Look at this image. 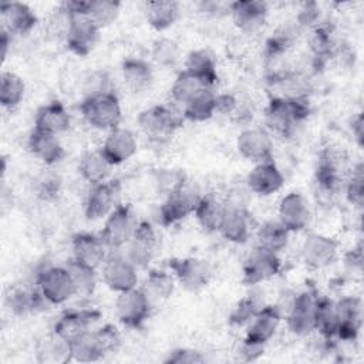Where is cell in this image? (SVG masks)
Wrapping results in <instances>:
<instances>
[{
	"label": "cell",
	"mask_w": 364,
	"mask_h": 364,
	"mask_svg": "<svg viewBox=\"0 0 364 364\" xmlns=\"http://www.w3.org/2000/svg\"><path fill=\"white\" fill-rule=\"evenodd\" d=\"M346 266L353 272H361L363 267V247L361 245H358L357 247L351 249L347 255H346Z\"/></svg>",
	"instance_id": "obj_56"
},
{
	"label": "cell",
	"mask_w": 364,
	"mask_h": 364,
	"mask_svg": "<svg viewBox=\"0 0 364 364\" xmlns=\"http://www.w3.org/2000/svg\"><path fill=\"white\" fill-rule=\"evenodd\" d=\"M337 311L336 301L320 296L316 311V328L324 340H333L337 333Z\"/></svg>",
	"instance_id": "obj_41"
},
{
	"label": "cell",
	"mask_w": 364,
	"mask_h": 364,
	"mask_svg": "<svg viewBox=\"0 0 364 364\" xmlns=\"http://www.w3.org/2000/svg\"><path fill=\"white\" fill-rule=\"evenodd\" d=\"M202 195L192 189L188 183L178 191L165 196L164 203L159 206V222L164 226L175 225L193 213V209Z\"/></svg>",
	"instance_id": "obj_13"
},
{
	"label": "cell",
	"mask_w": 364,
	"mask_h": 364,
	"mask_svg": "<svg viewBox=\"0 0 364 364\" xmlns=\"http://www.w3.org/2000/svg\"><path fill=\"white\" fill-rule=\"evenodd\" d=\"M70 350L73 360L80 363H92L105 357L95 331L91 330L70 341Z\"/></svg>",
	"instance_id": "obj_38"
},
{
	"label": "cell",
	"mask_w": 364,
	"mask_h": 364,
	"mask_svg": "<svg viewBox=\"0 0 364 364\" xmlns=\"http://www.w3.org/2000/svg\"><path fill=\"white\" fill-rule=\"evenodd\" d=\"M182 117L168 105H152L138 115V127L152 142L168 141L182 125Z\"/></svg>",
	"instance_id": "obj_3"
},
{
	"label": "cell",
	"mask_w": 364,
	"mask_h": 364,
	"mask_svg": "<svg viewBox=\"0 0 364 364\" xmlns=\"http://www.w3.org/2000/svg\"><path fill=\"white\" fill-rule=\"evenodd\" d=\"M246 188L259 196H269L279 192L284 185V176L273 159L255 164L246 176Z\"/></svg>",
	"instance_id": "obj_20"
},
{
	"label": "cell",
	"mask_w": 364,
	"mask_h": 364,
	"mask_svg": "<svg viewBox=\"0 0 364 364\" xmlns=\"http://www.w3.org/2000/svg\"><path fill=\"white\" fill-rule=\"evenodd\" d=\"M100 30L87 14L70 16L64 36L67 48L78 57L88 55L98 41Z\"/></svg>",
	"instance_id": "obj_9"
},
{
	"label": "cell",
	"mask_w": 364,
	"mask_h": 364,
	"mask_svg": "<svg viewBox=\"0 0 364 364\" xmlns=\"http://www.w3.org/2000/svg\"><path fill=\"white\" fill-rule=\"evenodd\" d=\"M85 97L112 91L109 88V78L104 71H94L85 80Z\"/></svg>",
	"instance_id": "obj_52"
},
{
	"label": "cell",
	"mask_w": 364,
	"mask_h": 364,
	"mask_svg": "<svg viewBox=\"0 0 364 364\" xmlns=\"http://www.w3.org/2000/svg\"><path fill=\"white\" fill-rule=\"evenodd\" d=\"M310 114V105L306 97L283 98L274 95L269 100L264 109V122L277 136L289 138L296 127Z\"/></svg>",
	"instance_id": "obj_1"
},
{
	"label": "cell",
	"mask_w": 364,
	"mask_h": 364,
	"mask_svg": "<svg viewBox=\"0 0 364 364\" xmlns=\"http://www.w3.org/2000/svg\"><path fill=\"white\" fill-rule=\"evenodd\" d=\"M118 181H105L97 185H91L84 203L85 218L88 220H98L107 218L118 205Z\"/></svg>",
	"instance_id": "obj_14"
},
{
	"label": "cell",
	"mask_w": 364,
	"mask_h": 364,
	"mask_svg": "<svg viewBox=\"0 0 364 364\" xmlns=\"http://www.w3.org/2000/svg\"><path fill=\"white\" fill-rule=\"evenodd\" d=\"M121 3L115 0H88L87 16L100 27H107L118 17Z\"/></svg>",
	"instance_id": "obj_43"
},
{
	"label": "cell",
	"mask_w": 364,
	"mask_h": 364,
	"mask_svg": "<svg viewBox=\"0 0 364 364\" xmlns=\"http://www.w3.org/2000/svg\"><path fill=\"white\" fill-rule=\"evenodd\" d=\"M206 88L208 87L200 80H198L188 71L182 70L173 80V84L171 87V97L176 104H181L183 107L196 94H199L202 90H206ZM209 90H212V88H209Z\"/></svg>",
	"instance_id": "obj_42"
},
{
	"label": "cell",
	"mask_w": 364,
	"mask_h": 364,
	"mask_svg": "<svg viewBox=\"0 0 364 364\" xmlns=\"http://www.w3.org/2000/svg\"><path fill=\"white\" fill-rule=\"evenodd\" d=\"M282 321V311L277 306H264L260 307L253 318L249 321V327L246 330L245 338L267 344V341L274 336Z\"/></svg>",
	"instance_id": "obj_26"
},
{
	"label": "cell",
	"mask_w": 364,
	"mask_h": 364,
	"mask_svg": "<svg viewBox=\"0 0 364 364\" xmlns=\"http://www.w3.org/2000/svg\"><path fill=\"white\" fill-rule=\"evenodd\" d=\"M290 232L279 220H267L256 230V246L280 253L289 243Z\"/></svg>",
	"instance_id": "obj_36"
},
{
	"label": "cell",
	"mask_w": 364,
	"mask_h": 364,
	"mask_svg": "<svg viewBox=\"0 0 364 364\" xmlns=\"http://www.w3.org/2000/svg\"><path fill=\"white\" fill-rule=\"evenodd\" d=\"M280 269L282 262L277 253L255 246L243 262L242 282L247 286H255L274 277Z\"/></svg>",
	"instance_id": "obj_10"
},
{
	"label": "cell",
	"mask_w": 364,
	"mask_h": 364,
	"mask_svg": "<svg viewBox=\"0 0 364 364\" xmlns=\"http://www.w3.org/2000/svg\"><path fill=\"white\" fill-rule=\"evenodd\" d=\"M225 209H226V202L219 200L213 195H202L193 209V215L199 226L203 230L212 233V232H219Z\"/></svg>",
	"instance_id": "obj_33"
},
{
	"label": "cell",
	"mask_w": 364,
	"mask_h": 364,
	"mask_svg": "<svg viewBox=\"0 0 364 364\" xmlns=\"http://www.w3.org/2000/svg\"><path fill=\"white\" fill-rule=\"evenodd\" d=\"M260 307L257 306L256 300L253 297H243L232 310L229 321L233 326H243V324H249V321L253 318V316L256 314V311Z\"/></svg>",
	"instance_id": "obj_48"
},
{
	"label": "cell",
	"mask_w": 364,
	"mask_h": 364,
	"mask_svg": "<svg viewBox=\"0 0 364 364\" xmlns=\"http://www.w3.org/2000/svg\"><path fill=\"white\" fill-rule=\"evenodd\" d=\"M145 291L146 294L155 297V299H161L165 300L168 299L175 289V279L172 274L164 272V270H156L152 269L149 270L146 280H145Z\"/></svg>",
	"instance_id": "obj_44"
},
{
	"label": "cell",
	"mask_w": 364,
	"mask_h": 364,
	"mask_svg": "<svg viewBox=\"0 0 364 364\" xmlns=\"http://www.w3.org/2000/svg\"><path fill=\"white\" fill-rule=\"evenodd\" d=\"M318 293L313 289H306L297 293L289 307L287 327L296 336H307L316 328V311Z\"/></svg>",
	"instance_id": "obj_5"
},
{
	"label": "cell",
	"mask_w": 364,
	"mask_h": 364,
	"mask_svg": "<svg viewBox=\"0 0 364 364\" xmlns=\"http://www.w3.org/2000/svg\"><path fill=\"white\" fill-rule=\"evenodd\" d=\"M82 118L95 129L111 131L119 127L122 109L114 91L84 97L80 104Z\"/></svg>",
	"instance_id": "obj_2"
},
{
	"label": "cell",
	"mask_w": 364,
	"mask_h": 364,
	"mask_svg": "<svg viewBox=\"0 0 364 364\" xmlns=\"http://www.w3.org/2000/svg\"><path fill=\"white\" fill-rule=\"evenodd\" d=\"M239 111V101L233 94H216V112L223 115H236Z\"/></svg>",
	"instance_id": "obj_53"
},
{
	"label": "cell",
	"mask_w": 364,
	"mask_h": 364,
	"mask_svg": "<svg viewBox=\"0 0 364 364\" xmlns=\"http://www.w3.org/2000/svg\"><path fill=\"white\" fill-rule=\"evenodd\" d=\"M155 183L159 192H162L165 196L169 193L178 191L183 185H186V175L179 169H161L156 173Z\"/></svg>",
	"instance_id": "obj_47"
},
{
	"label": "cell",
	"mask_w": 364,
	"mask_h": 364,
	"mask_svg": "<svg viewBox=\"0 0 364 364\" xmlns=\"http://www.w3.org/2000/svg\"><path fill=\"white\" fill-rule=\"evenodd\" d=\"M185 71L200 80L208 88H212L218 82L216 60L213 54L206 48H196L188 53L185 58Z\"/></svg>",
	"instance_id": "obj_29"
},
{
	"label": "cell",
	"mask_w": 364,
	"mask_h": 364,
	"mask_svg": "<svg viewBox=\"0 0 364 364\" xmlns=\"http://www.w3.org/2000/svg\"><path fill=\"white\" fill-rule=\"evenodd\" d=\"M1 28L9 31L11 36L28 34L37 24L38 18L36 13L20 1H3L0 6Z\"/></svg>",
	"instance_id": "obj_23"
},
{
	"label": "cell",
	"mask_w": 364,
	"mask_h": 364,
	"mask_svg": "<svg viewBox=\"0 0 364 364\" xmlns=\"http://www.w3.org/2000/svg\"><path fill=\"white\" fill-rule=\"evenodd\" d=\"M102 280L105 286L117 293L136 287L138 267L125 256L108 255L102 263Z\"/></svg>",
	"instance_id": "obj_15"
},
{
	"label": "cell",
	"mask_w": 364,
	"mask_h": 364,
	"mask_svg": "<svg viewBox=\"0 0 364 364\" xmlns=\"http://www.w3.org/2000/svg\"><path fill=\"white\" fill-rule=\"evenodd\" d=\"M182 111L183 118L192 122H203L216 114V94L213 90H202L196 94L188 104H185Z\"/></svg>",
	"instance_id": "obj_37"
},
{
	"label": "cell",
	"mask_w": 364,
	"mask_h": 364,
	"mask_svg": "<svg viewBox=\"0 0 364 364\" xmlns=\"http://www.w3.org/2000/svg\"><path fill=\"white\" fill-rule=\"evenodd\" d=\"M136 219L131 205L118 203L105 218L100 237L108 249H121L128 245L136 229Z\"/></svg>",
	"instance_id": "obj_4"
},
{
	"label": "cell",
	"mask_w": 364,
	"mask_h": 364,
	"mask_svg": "<svg viewBox=\"0 0 364 364\" xmlns=\"http://www.w3.org/2000/svg\"><path fill=\"white\" fill-rule=\"evenodd\" d=\"M277 215L279 222L290 233L301 232L309 226L311 219L310 203L303 193L291 191L280 199L277 206Z\"/></svg>",
	"instance_id": "obj_12"
},
{
	"label": "cell",
	"mask_w": 364,
	"mask_h": 364,
	"mask_svg": "<svg viewBox=\"0 0 364 364\" xmlns=\"http://www.w3.org/2000/svg\"><path fill=\"white\" fill-rule=\"evenodd\" d=\"M168 266L178 283L189 291L206 287L212 279L210 264L200 257H173Z\"/></svg>",
	"instance_id": "obj_7"
},
{
	"label": "cell",
	"mask_w": 364,
	"mask_h": 364,
	"mask_svg": "<svg viewBox=\"0 0 364 364\" xmlns=\"http://www.w3.org/2000/svg\"><path fill=\"white\" fill-rule=\"evenodd\" d=\"M27 146L28 151L46 165L58 164L65 155L64 148L57 135L43 132L38 129L31 131L27 141Z\"/></svg>",
	"instance_id": "obj_28"
},
{
	"label": "cell",
	"mask_w": 364,
	"mask_h": 364,
	"mask_svg": "<svg viewBox=\"0 0 364 364\" xmlns=\"http://www.w3.org/2000/svg\"><path fill=\"white\" fill-rule=\"evenodd\" d=\"M71 125V115L60 101H51L36 111L34 129L58 135L65 132Z\"/></svg>",
	"instance_id": "obj_27"
},
{
	"label": "cell",
	"mask_w": 364,
	"mask_h": 364,
	"mask_svg": "<svg viewBox=\"0 0 364 364\" xmlns=\"http://www.w3.org/2000/svg\"><path fill=\"white\" fill-rule=\"evenodd\" d=\"M165 363L171 364H202L205 363V355L193 348H176L168 354Z\"/></svg>",
	"instance_id": "obj_50"
},
{
	"label": "cell",
	"mask_w": 364,
	"mask_h": 364,
	"mask_svg": "<svg viewBox=\"0 0 364 364\" xmlns=\"http://www.w3.org/2000/svg\"><path fill=\"white\" fill-rule=\"evenodd\" d=\"M71 249H73V259L88 264L94 269L101 266L107 259V246L104 245L100 236L92 233L80 232L75 233L71 239Z\"/></svg>",
	"instance_id": "obj_24"
},
{
	"label": "cell",
	"mask_w": 364,
	"mask_h": 364,
	"mask_svg": "<svg viewBox=\"0 0 364 364\" xmlns=\"http://www.w3.org/2000/svg\"><path fill=\"white\" fill-rule=\"evenodd\" d=\"M60 192V183L55 179H46L40 185V196L44 199H51Z\"/></svg>",
	"instance_id": "obj_57"
},
{
	"label": "cell",
	"mask_w": 364,
	"mask_h": 364,
	"mask_svg": "<svg viewBox=\"0 0 364 364\" xmlns=\"http://www.w3.org/2000/svg\"><path fill=\"white\" fill-rule=\"evenodd\" d=\"M100 318V313L97 310H70L65 311L53 327V333L65 341H73L78 336L90 331V327L94 321Z\"/></svg>",
	"instance_id": "obj_25"
},
{
	"label": "cell",
	"mask_w": 364,
	"mask_h": 364,
	"mask_svg": "<svg viewBox=\"0 0 364 364\" xmlns=\"http://www.w3.org/2000/svg\"><path fill=\"white\" fill-rule=\"evenodd\" d=\"M98 341L107 354L117 353L121 347V333L114 324H104L98 330H95Z\"/></svg>",
	"instance_id": "obj_49"
},
{
	"label": "cell",
	"mask_w": 364,
	"mask_h": 364,
	"mask_svg": "<svg viewBox=\"0 0 364 364\" xmlns=\"http://www.w3.org/2000/svg\"><path fill=\"white\" fill-rule=\"evenodd\" d=\"M346 198L347 200L355 206L361 208L364 202V166L358 162L346 183Z\"/></svg>",
	"instance_id": "obj_46"
},
{
	"label": "cell",
	"mask_w": 364,
	"mask_h": 364,
	"mask_svg": "<svg viewBox=\"0 0 364 364\" xmlns=\"http://www.w3.org/2000/svg\"><path fill=\"white\" fill-rule=\"evenodd\" d=\"M236 149L242 158L259 164L272 159L273 142L262 128H245L236 138Z\"/></svg>",
	"instance_id": "obj_18"
},
{
	"label": "cell",
	"mask_w": 364,
	"mask_h": 364,
	"mask_svg": "<svg viewBox=\"0 0 364 364\" xmlns=\"http://www.w3.org/2000/svg\"><path fill=\"white\" fill-rule=\"evenodd\" d=\"M337 255L338 242L323 233H309L300 247L303 263L314 270L330 266Z\"/></svg>",
	"instance_id": "obj_11"
},
{
	"label": "cell",
	"mask_w": 364,
	"mask_h": 364,
	"mask_svg": "<svg viewBox=\"0 0 364 364\" xmlns=\"http://www.w3.org/2000/svg\"><path fill=\"white\" fill-rule=\"evenodd\" d=\"M24 80L13 73L3 71L0 75V102L4 108H16L24 98Z\"/></svg>",
	"instance_id": "obj_39"
},
{
	"label": "cell",
	"mask_w": 364,
	"mask_h": 364,
	"mask_svg": "<svg viewBox=\"0 0 364 364\" xmlns=\"http://www.w3.org/2000/svg\"><path fill=\"white\" fill-rule=\"evenodd\" d=\"M67 269H68L73 283H74L75 296H81V297L91 296L97 286L95 269L88 264H84L73 257L67 262Z\"/></svg>",
	"instance_id": "obj_40"
},
{
	"label": "cell",
	"mask_w": 364,
	"mask_h": 364,
	"mask_svg": "<svg viewBox=\"0 0 364 364\" xmlns=\"http://www.w3.org/2000/svg\"><path fill=\"white\" fill-rule=\"evenodd\" d=\"M100 149L108 162L115 166L124 164L136 154L138 141L131 129L117 127L108 131V135Z\"/></svg>",
	"instance_id": "obj_21"
},
{
	"label": "cell",
	"mask_w": 364,
	"mask_h": 364,
	"mask_svg": "<svg viewBox=\"0 0 364 364\" xmlns=\"http://www.w3.org/2000/svg\"><path fill=\"white\" fill-rule=\"evenodd\" d=\"M219 233L232 243H246L252 235V218L245 206L226 203Z\"/></svg>",
	"instance_id": "obj_22"
},
{
	"label": "cell",
	"mask_w": 364,
	"mask_h": 364,
	"mask_svg": "<svg viewBox=\"0 0 364 364\" xmlns=\"http://www.w3.org/2000/svg\"><path fill=\"white\" fill-rule=\"evenodd\" d=\"M6 304L9 310L18 317L34 314L47 309L50 304L38 289L26 290V289H13L6 297Z\"/></svg>",
	"instance_id": "obj_31"
},
{
	"label": "cell",
	"mask_w": 364,
	"mask_h": 364,
	"mask_svg": "<svg viewBox=\"0 0 364 364\" xmlns=\"http://www.w3.org/2000/svg\"><path fill=\"white\" fill-rule=\"evenodd\" d=\"M121 77L128 90L132 92H142L151 85L154 71L148 61L138 57H129L121 64Z\"/></svg>",
	"instance_id": "obj_30"
},
{
	"label": "cell",
	"mask_w": 364,
	"mask_h": 364,
	"mask_svg": "<svg viewBox=\"0 0 364 364\" xmlns=\"http://www.w3.org/2000/svg\"><path fill=\"white\" fill-rule=\"evenodd\" d=\"M37 289L50 304H63L75 296L67 266H50L41 270L37 276Z\"/></svg>",
	"instance_id": "obj_6"
},
{
	"label": "cell",
	"mask_w": 364,
	"mask_h": 364,
	"mask_svg": "<svg viewBox=\"0 0 364 364\" xmlns=\"http://www.w3.org/2000/svg\"><path fill=\"white\" fill-rule=\"evenodd\" d=\"M146 23L156 31H164L172 27L181 13V4L173 0H152L144 7Z\"/></svg>",
	"instance_id": "obj_32"
},
{
	"label": "cell",
	"mask_w": 364,
	"mask_h": 364,
	"mask_svg": "<svg viewBox=\"0 0 364 364\" xmlns=\"http://www.w3.org/2000/svg\"><path fill=\"white\" fill-rule=\"evenodd\" d=\"M350 129L351 134L355 139V144L361 148L364 144V117L363 112H358L355 117H353L351 122H350Z\"/></svg>",
	"instance_id": "obj_55"
},
{
	"label": "cell",
	"mask_w": 364,
	"mask_h": 364,
	"mask_svg": "<svg viewBox=\"0 0 364 364\" xmlns=\"http://www.w3.org/2000/svg\"><path fill=\"white\" fill-rule=\"evenodd\" d=\"M115 311L118 320L131 328L141 327L149 317L151 301L145 290L134 287L118 293L115 300Z\"/></svg>",
	"instance_id": "obj_8"
},
{
	"label": "cell",
	"mask_w": 364,
	"mask_h": 364,
	"mask_svg": "<svg viewBox=\"0 0 364 364\" xmlns=\"http://www.w3.org/2000/svg\"><path fill=\"white\" fill-rule=\"evenodd\" d=\"M112 165L104 156L101 149H92L82 154L78 162V172L81 178L90 185H97L108 181Z\"/></svg>",
	"instance_id": "obj_34"
},
{
	"label": "cell",
	"mask_w": 364,
	"mask_h": 364,
	"mask_svg": "<svg viewBox=\"0 0 364 364\" xmlns=\"http://www.w3.org/2000/svg\"><path fill=\"white\" fill-rule=\"evenodd\" d=\"M152 58L158 65L172 67L178 63L181 50L179 44L169 37H159L152 44Z\"/></svg>",
	"instance_id": "obj_45"
},
{
	"label": "cell",
	"mask_w": 364,
	"mask_h": 364,
	"mask_svg": "<svg viewBox=\"0 0 364 364\" xmlns=\"http://www.w3.org/2000/svg\"><path fill=\"white\" fill-rule=\"evenodd\" d=\"M337 333L336 337L343 341H354L363 324V301L357 296H346L336 301Z\"/></svg>",
	"instance_id": "obj_17"
},
{
	"label": "cell",
	"mask_w": 364,
	"mask_h": 364,
	"mask_svg": "<svg viewBox=\"0 0 364 364\" xmlns=\"http://www.w3.org/2000/svg\"><path fill=\"white\" fill-rule=\"evenodd\" d=\"M11 44V34L1 28V37H0V46H1V58L4 60L7 57V50L9 46Z\"/></svg>",
	"instance_id": "obj_58"
},
{
	"label": "cell",
	"mask_w": 364,
	"mask_h": 364,
	"mask_svg": "<svg viewBox=\"0 0 364 364\" xmlns=\"http://www.w3.org/2000/svg\"><path fill=\"white\" fill-rule=\"evenodd\" d=\"M127 246L125 257L136 267H146L158 246V237L152 225L148 220L138 222L134 236Z\"/></svg>",
	"instance_id": "obj_19"
},
{
	"label": "cell",
	"mask_w": 364,
	"mask_h": 364,
	"mask_svg": "<svg viewBox=\"0 0 364 364\" xmlns=\"http://www.w3.org/2000/svg\"><path fill=\"white\" fill-rule=\"evenodd\" d=\"M228 10L233 24L243 34H255L262 30L269 14L267 4L259 0H237L229 3Z\"/></svg>",
	"instance_id": "obj_16"
},
{
	"label": "cell",
	"mask_w": 364,
	"mask_h": 364,
	"mask_svg": "<svg viewBox=\"0 0 364 364\" xmlns=\"http://www.w3.org/2000/svg\"><path fill=\"white\" fill-rule=\"evenodd\" d=\"M36 357L43 364H64L71 361L70 343L58 337L55 333L41 338L36 347Z\"/></svg>",
	"instance_id": "obj_35"
},
{
	"label": "cell",
	"mask_w": 364,
	"mask_h": 364,
	"mask_svg": "<svg viewBox=\"0 0 364 364\" xmlns=\"http://www.w3.org/2000/svg\"><path fill=\"white\" fill-rule=\"evenodd\" d=\"M320 18V7L314 1L303 3L296 16V24L299 27H316Z\"/></svg>",
	"instance_id": "obj_51"
},
{
	"label": "cell",
	"mask_w": 364,
	"mask_h": 364,
	"mask_svg": "<svg viewBox=\"0 0 364 364\" xmlns=\"http://www.w3.org/2000/svg\"><path fill=\"white\" fill-rule=\"evenodd\" d=\"M263 351H264V344L255 343V341H250L246 338L242 340L239 350H237V353L243 361H255L263 354Z\"/></svg>",
	"instance_id": "obj_54"
}]
</instances>
